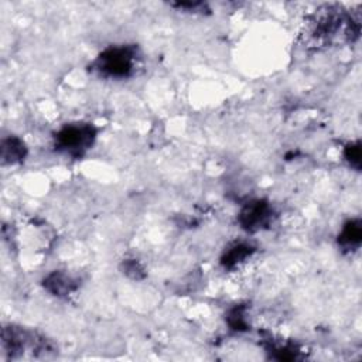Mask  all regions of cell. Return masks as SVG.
Instances as JSON below:
<instances>
[{
  "label": "cell",
  "instance_id": "1",
  "mask_svg": "<svg viewBox=\"0 0 362 362\" xmlns=\"http://www.w3.org/2000/svg\"><path fill=\"white\" fill-rule=\"evenodd\" d=\"M310 18L305 34L307 41L315 47L328 45L341 38L352 41L359 34V21L342 7L324 6Z\"/></svg>",
  "mask_w": 362,
  "mask_h": 362
},
{
  "label": "cell",
  "instance_id": "2",
  "mask_svg": "<svg viewBox=\"0 0 362 362\" xmlns=\"http://www.w3.org/2000/svg\"><path fill=\"white\" fill-rule=\"evenodd\" d=\"M137 59L139 51L134 45H112L96 57L93 68L105 78L124 79L134 72Z\"/></svg>",
  "mask_w": 362,
  "mask_h": 362
},
{
  "label": "cell",
  "instance_id": "3",
  "mask_svg": "<svg viewBox=\"0 0 362 362\" xmlns=\"http://www.w3.org/2000/svg\"><path fill=\"white\" fill-rule=\"evenodd\" d=\"M96 127L92 123H69L62 126L54 136L57 150L72 156H83L95 143Z\"/></svg>",
  "mask_w": 362,
  "mask_h": 362
},
{
  "label": "cell",
  "instance_id": "4",
  "mask_svg": "<svg viewBox=\"0 0 362 362\" xmlns=\"http://www.w3.org/2000/svg\"><path fill=\"white\" fill-rule=\"evenodd\" d=\"M3 348L10 358L23 356L27 351L34 352H47L51 351L48 341L37 334L35 331H30L24 327L7 325L3 328Z\"/></svg>",
  "mask_w": 362,
  "mask_h": 362
},
{
  "label": "cell",
  "instance_id": "5",
  "mask_svg": "<svg viewBox=\"0 0 362 362\" xmlns=\"http://www.w3.org/2000/svg\"><path fill=\"white\" fill-rule=\"evenodd\" d=\"M273 219V208L266 199H253L245 204L238 215V222L246 232H257L269 226Z\"/></svg>",
  "mask_w": 362,
  "mask_h": 362
},
{
  "label": "cell",
  "instance_id": "6",
  "mask_svg": "<svg viewBox=\"0 0 362 362\" xmlns=\"http://www.w3.org/2000/svg\"><path fill=\"white\" fill-rule=\"evenodd\" d=\"M42 286L52 296L66 297L78 288L79 281L62 270H55L45 276Z\"/></svg>",
  "mask_w": 362,
  "mask_h": 362
},
{
  "label": "cell",
  "instance_id": "7",
  "mask_svg": "<svg viewBox=\"0 0 362 362\" xmlns=\"http://www.w3.org/2000/svg\"><path fill=\"white\" fill-rule=\"evenodd\" d=\"M1 163L3 165H14L24 161L27 156V147L24 141L17 136H8L1 140Z\"/></svg>",
  "mask_w": 362,
  "mask_h": 362
},
{
  "label": "cell",
  "instance_id": "8",
  "mask_svg": "<svg viewBox=\"0 0 362 362\" xmlns=\"http://www.w3.org/2000/svg\"><path fill=\"white\" fill-rule=\"evenodd\" d=\"M255 252V247L246 242H236L230 245L221 257V264L223 269H235L240 263H243L250 255Z\"/></svg>",
  "mask_w": 362,
  "mask_h": 362
},
{
  "label": "cell",
  "instance_id": "9",
  "mask_svg": "<svg viewBox=\"0 0 362 362\" xmlns=\"http://www.w3.org/2000/svg\"><path fill=\"white\" fill-rule=\"evenodd\" d=\"M362 240V223L359 219H351L344 223L339 235L338 245L345 250H355Z\"/></svg>",
  "mask_w": 362,
  "mask_h": 362
},
{
  "label": "cell",
  "instance_id": "10",
  "mask_svg": "<svg viewBox=\"0 0 362 362\" xmlns=\"http://www.w3.org/2000/svg\"><path fill=\"white\" fill-rule=\"evenodd\" d=\"M226 321L229 327L235 331H246L247 329V321H246V307L245 305H236L233 307L226 317Z\"/></svg>",
  "mask_w": 362,
  "mask_h": 362
},
{
  "label": "cell",
  "instance_id": "11",
  "mask_svg": "<svg viewBox=\"0 0 362 362\" xmlns=\"http://www.w3.org/2000/svg\"><path fill=\"white\" fill-rule=\"evenodd\" d=\"M344 156H345V160L349 163L351 167H354L356 170L361 168V143L359 141L348 143L345 146Z\"/></svg>",
  "mask_w": 362,
  "mask_h": 362
},
{
  "label": "cell",
  "instance_id": "12",
  "mask_svg": "<svg viewBox=\"0 0 362 362\" xmlns=\"http://www.w3.org/2000/svg\"><path fill=\"white\" fill-rule=\"evenodd\" d=\"M143 267L140 266V263L136 259H130V260H124V273L132 276L133 279H141L144 276L143 273Z\"/></svg>",
  "mask_w": 362,
  "mask_h": 362
},
{
  "label": "cell",
  "instance_id": "13",
  "mask_svg": "<svg viewBox=\"0 0 362 362\" xmlns=\"http://www.w3.org/2000/svg\"><path fill=\"white\" fill-rule=\"evenodd\" d=\"M173 6L180 10H187V11H204L206 8V4L201 3V1H181V3H175Z\"/></svg>",
  "mask_w": 362,
  "mask_h": 362
}]
</instances>
